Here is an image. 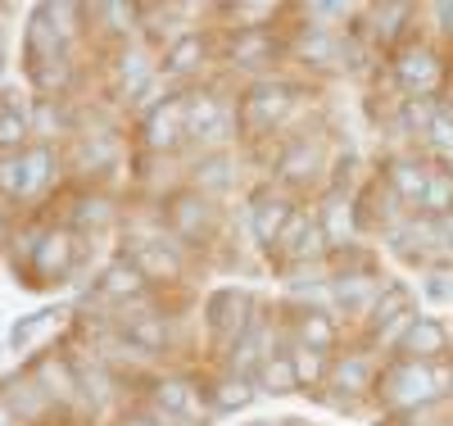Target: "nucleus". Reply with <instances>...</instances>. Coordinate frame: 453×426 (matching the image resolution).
<instances>
[{
    "mask_svg": "<svg viewBox=\"0 0 453 426\" xmlns=\"http://www.w3.org/2000/svg\"><path fill=\"white\" fill-rule=\"evenodd\" d=\"M226 132H232L226 105L213 91H186V141L200 150H213L226 141Z\"/></svg>",
    "mask_w": 453,
    "mask_h": 426,
    "instance_id": "20e7f679",
    "label": "nucleus"
},
{
    "mask_svg": "<svg viewBox=\"0 0 453 426\" xmlns=\"http://www.w3.org/2000/svg\"><path fill=\"white\" fill-rule=\"evenodd\" d=\"M295 100H299V96H295L290 82H254V87L241 96V105H236V128L250 132V136L273 132L277 123L290 119Z\"/></svg>",
    "mask_w": 453,
    "mask_h": 426,
    "instance_id": "f257e3e1",
    "label": "nucleus"
},
{
    "mask_svg": "<svg viewBox=\"0 0 453 426\" xmlns=\"http://www.w3.org/2000/svg\"><path fill=\"white\" fill-rule=\"evenodd\" d=\"M318 159H322L318 141L295 145V150H286V159H281V177H286V182H309V177L318 173Z\"/></svg>",
    "mask_w": 453,
    "mask_h": 426,
    "instance_id": "b1692460",
    "label": "nucleus"
},
{
    "mask_svg": "<svg viewBox=\"0 0 453 426\" xmlns=\"http://www.w3.org/2000/svg\"><path fill=\"white\" fill-rule=\"evenodd\" d=\"M290 295L299 299V308H313V314H326V308L335 304L331 299V282L326 277H304V282H290Z\"/></svg>",
    "mask_w": 453,
    "mask_h": 426,
    "instance_id": "cd10ccee",
    "label": "nucleus"
},
{
    "mask_svg": "<svg viewBox=\"0 0 453 426\" xmlns=\"http://www.w3.org/2000/svg\"><path fill=\"white\" fill-rule=\"evenodd\" d=\"M250 304H254V299H250L245 290H236V286L218 290V295L209 299V308H204V318H209V336H213L218 345L241 340V331L254 322V308H250Z\"/></svg>",
    "mask_w": 453,
    "mask_h": 426,
    "instance_id": "39448f33",
    "label": "nucleus"
},
{
    "mask_svg": "<svg viewBox=\"0 0 453 426\" xmlns=\"http://www.w3.org/2000/svg\"><path fill=\"white\" fill-rule=\"evenodd\" d=\"M150 150H173L186 141V96H168L155 105V113H145V128H141Z\"/></svg>",
    "mask_w": 453,
    "mask_h": 426,
    "instance_id": "423d86ee",
    "label": "nucleus"
},
{
    "mask_svg": "<svg viewBox=\"0 0 453 426\" xmlns=\"http://www.w3.org/2000/svg\"><path fill=\"white\" fill-rule=\"evenodd\" d=\"M123 426H168V417H164V413H159V417H155V413H141V417H127Z\"/></svg>",
    "mask_w": 453,
    "mask_h": 426,
    "instance_id": "79ce46f5",
    "label": "nucleus"
},
{
    "mask_svg": "<svg viewBox=\"0 0 453 426\" xmlns=\"http://www.w3.org/2000/svg\"><path fill=\"white\" fill-rule=\"evenodd\" d=\"M258 381H263V391H268V395H286V391H295V368H290V359H263Z\"/></svg>",
    "mask_w": 453,
    "mask_h": 426,
    "instance_id": "c756f323",
    "label": "nucleus"
},
{
    "mask_svg": "<svg viewBox=\"0 0 453 426\" xmlns=\"http://www.w3.org/2000/svg\"><path fill=\"white\" fill-rule=\"evenodd\" d=\"M0 190H5V196H23V159H19V150H0Z\"/></svg>",
    "mask_w": 453,
    "mask_h": 426,
    "instance_id": "e433bc0d",
    "label": "nucleus"
},
{
    "mask_svg": "<svg viewBox=\"0 0 453 426\" xmlns=\"http://www.w3.org/2000/svg\"><path fill=\"white\" fill-rule=\"evenodd\" d=\"M123 331H127L132 345H141V350H164V345H168V327H164V318L155 314V308L127 314L123 318Z\"/></svg>",
    "mask_w": 453,
    "mask_h": 426,
    "instance_id": "f3484780",
    "label": "nucleus"
},
{
    "mask_svg": "<svg viewBox=\"0 0 453 426\" xmlns=\"http://www.w3.org/2000/svg\"><path fill=\"white\" fill-rule=\"evenodd\" d=\"M10 408H14V417H36L42 413V404H46V395H42V385H10V399H5Z\"/></svg>",
    "mask_w": 453,
    "mask_h": 426,
    "instance_id": "c9c22d12",
    "label": "nucleus"
},
{
    "mask_svg": "<svg viewBox=\"0 0 453 426\" xmlns=\"http://www.w3.org/2000/svg\"><path fill=\"white\" fill-rule=\"evenodd\" d=\"M277 55V42L273 36H263V27H245L232 36V59L236 64H268Z\"/></svg>",
    "mask_w": 453,
    "mask_h": 426,
    "instance_id": "412c9836",
    "label": "nucleus"
},
{
    "mask_svg": "<svg viewBox=\"0 0 453 426\" xmlns=\"http://www.w3.org/2000/svg\"><path fill=\"white\" fill-rule=\"evenodd\" d=\"M399 318H408V290L403 286H390V290H381V299L372 304V336L386 331Z\"/></svg>",
    "mask_w": 453,
    "mask_h": 426,
    "instance_id": "a878e982",
    "label": "nucleus"
},
{
    "mask_svg": "<svg viewBox=\"0 0 453 426\" xmlns=\"http://www.w3.org/2000/svg\"><path fill=\"white\" fill-rule=\"evenodd\" d=\"M440 27L453 32V5H440Z\"/></svg>",
    "mask_w": 453,
    "mask_h": 426,
    "instance_id": "c03bdc74",
    "label": "nucleus"
},
{
    "mask_svg": "<svg viewBox=\"0 0 453 426\" xmlns=\"http://www.w3.org/2000/svg\"><path fill=\"white\" fill-rule=\"evenodd\" d=\"M164 218H168V231L181 236V241L209 245L218 236V205L209 196H200V190H181V196H173Z\"/></svg>",
    "mask_w": 453,
    "mask_h": 426,
    "instance_id": "7ed1b4c3",
    "label": "nucleus"
},
{
    "mask_svg": "<svg viewBox=\"0 0 453 426\" xmlns=\"http://www.w3.org/2000/svg\"><path fill=\"white\" fill-rule=\"evenodd\" d=\"M422 205L431 209V213H453V182L444 177V173H431V182H426V196H422Z\"/></svg>",
    "mask_w": 453,
    "mask_h": 426,
    "instance_id": "473e14b6",
    "label": "nucleus"
},
{
    "mask_svg": "<svg viewBox=\"0 0 453 426\" xmlns=\"http://www.w3.org/2000/svg\"><path fill=\"white\" fill-rule=\"evenodd\" d=\"M119 73H123V87L127 91H141L145 87V77H150V55L145 50H123V64H119Z\"/></svg>",
    "mask_w": 453,
    "mask_h": 426,
    "instance_id": "72a5a7b5",
    "label": "nucleus"
},
{
    "mask_svg": "<svg viewBox=\"0 0 453 426\" xmlns=\"http://www.w3.org/2000/svg\"><path fill=\"white\" fill-rule=\"evenodd\" d=\"M78 218H82L87 227H104V222L113 218V209H109L104 200H91V205H78Z\"/></svg>",
    "mask_w": 453,
    "mask_h": 426,
    "instance_id": "ea45409f",
    "label": "nucleus"
},
{
    "mask_svg": "<svg viewBox=\"0 0 453 426\" xmlns=\"http://www.w3.org/2000/svg\"><path fill=\"white\" fill-rule=\"evenodd\" d=\"M399 345H403L408 363H426V359H435L444 345H449V327L435 322V318H412Z\"/></svg>",
    "mask_w": 453,
    "mask_h": 426,
    "instance_id": "9d476101",
    "label": "nucleus"
},
{
    "mask_svg": "<svg viewBox=\"0 0 453 426\" xmlns=\"http://www.w3.org/2000/svg\"><path fill=\"white\" fill-rule=\"evenodd\" d=\"M132 267L141 273V282H173V277H181V254L155 236L132 250Z\"/></svg>",
    "mask_w": 453,
    "mask_h": 426,
    "instance_id": "1a4fd4ad",
    "label": "nucleus"
},
{
    "mask_svg": "<svg viewBox=\"0 0 453 426\" xmlns=\"http://www.w3.org/2000/svg\"><path fill=\"white\" fill-rule=\"evenodd\" d=\"M204 55H209L204 36H181V42H173V50H168V59H164V73L186 77V73H196V68L204 64Z\"/></svg>",
    "mask_w": 453,
    "mask_h": 426,
    "instance_id": "5701e85b",
    "label": "nucleus"
},
{
    "mask_svg": "<svg viewBox=\"0 0 453 426\" xmlns=\"http://www.w3.org/2000/svg\"><path fill=\"white\" fill-rule=\"evenodd\" d=\"M36 385H42V395L50 399H73V376H68V368L59 363V359H50L46 368H42V381H36Z\"/></svg>",
    "mask_w": 453,
    "mask_h": 426,
    "instance_id": "7c9ffc66",
    "label": "nucleus"
},
{
    "mask_svg": "<svg viewBox=\"0 0 453 426\" xmlns=\"http://www.w3.org/2000/svg\"><path fill=\"white\" fill-rule=\"evenodd\" d=\"M290 368H295V385H318L322 381V372H326V363H322V354H313V350H304V345H290Z\"/></svg>",
    "mask_w": 453,
    "mask_h": 426,
    "instance_id": "c85d7f7f",
    "label": "nucleus"
},
{
    "mask_svg": "<svg viewBox=\"0 0 453 426\" xmlns=\"http://www.w3.org/2000/svg\"><path fill=\"white\" fill-rule=\"evenodd\" d=\"M295 50L304 55V59H313V64H322V59L335 55V36H331V32H304V36L295 42Z\"/></svg>",
    "mask_w": 453,
    "mask_h": 426,
    "instance_id": "f704fd0d",
    "label": "nucleus"
},
{
    "mask_svg": "<svg viewBox=\"0 0 453 426\" xmlns=\"http://www.w3.org/2000/svg\"><path fill=\"white\" fill-rule=\"evenodd\" d=\"M68 263H73V236L68 231H46V236L36 241V250H32V267L46 273V277H64Z\"/></svg>",
    "mask_w": 453,
    "mask_h": 426,
    "instance_id": "f8f14e48",
    "label": "nucleus"
},
{
    "mask_svg": "<svg viewBox=\"0 0 453 426\" xmlns=\"http://www.w3.org/2000/svg\"><path fill=\"white\" fill-rule=\"evenodd\" d=\"M191 177H196V190H200V196H218V190H232L236 168H232V159H226V154H204Z\"/></svg>",
    "mask_w": 453,
    "mask_h": 426,
    "instance_id": "a211bd4d",
    "label": "nucleus"
},
{
    "mask_svg": "<svg viewBox=\"0 0 453 426\" xmlns=\"http://www.w3.org/2000/svg\"><path fill=\"white\" fill-rule=\"evenodd\" d=\"M254 404V385L245 376H222L209 385V408L213 413H236V408H250Z\"/></svg>",
    "mask_w": 453,
    "mask_h": 426,
    "instance_id": "6ab92c4d",
    "label": "nucleus"
},
{
    "mask_svg": "<svg viewBox=\"0 0 453 426\" xmlns=\"http://www.w3.org/2000/svg\"><path fill=\"white\" fill-rule=\"evenodd\" d=\"M254 426H277V422H254Z\"/></svg>",
    "mask_w": 453,
    "mask_h": 426,
    "instance_id": "a18cd8bd",
    "label": "nucleus"
},
{
    "mask_svg": "<svg viewBox=\"0 0 453 426\" xmlns=\"http://www.w3.org/2000/svg\"><path fill=\"white\" fill-rule=\"evenodd\" d=\"M295 345H304V350L322 354L335 345V322L331 314H313V308H304V314L295 318Z\"/></svg>",
    "mask_w": 453,
    "mask_h": 426,
    "instance_id": "dca6fc26",
    "label": "nucleus"
},
{
    "mask_svg": "<svg viewBox=\"0 0 453 426\" xmlns=\"http://www.w3.org/2000/svg\"><path fill=\"white\" fill-rule=\"evenodd\" d=\"M155 408L164 413V417H186V413H196V391H191V381L186 376H164V381H155Z\"/></svg>",
    "mask_w": 453,
    "mask_h": 426,
    "instance_id": "2eb2a0df",
    "label": "nucleus"
},
{
    "mask_svg": "<svg viewBox=\"0 0 453 426\" xmlns=\"http://www.w3.org/2000/svg\"><path fill=\"white\" fill-rule=\"evenodd\" d=\"M23 132H27L23 109H0V145H14V141H23Z\"/></svg>",
    "mask_w": 453,
    "mask_h": 426,
    "instance_id": "58836bf2",
    "label": "nucleus"
},
{
    "mask_svg": "<svg viewBox=\"0 0 453 426\" xmlns=\"http://www.w3.org/2000/svg\"><path fill=\"white\" fill-rule=\"evenodd\" d=\"M331 299L340 308H372L376 304V277L372 273H340V277H331Z\"/></svg>",
    "mask_w": 453,
    "mask_h": 426,
    "instance_id": "4468645a",
    "label": "nucleus"
},
{
    "mask_svg": "<svg viewBox=\"0 0 453 426\" xmlns=\"http://www.w3.org/2000/svg\"><path fill=\"white\" fill-rule=\"evenodd\" d=\"M331 385H335V395H363L367 385H372V368L363 354H349V359H340L331 368Z\"/></svg>",
    "mask_w": 453,
    "mask_h": 426,
    "instance_id": "4be33fe9",
    "label": "nucleus"
},
{
    "mask_svg": "<svg viewBox=\"0 0 453 426\" xmlns=\"http://www.w3.org/2000/svg\"><path fill=\"white\" fill-rule=\"evenodd\" d=\"M14 422H19V417H14V408H10L5 399H0V426H14Z\"/></svg>",
    "mask_w": 453,
    "mask_h": 426,
    "instance_id": "37998d69",
    "label": "nucleus"
},
{
    "mask_svg": "<svg viewBox=\"0 0 453 426\" xmlns=\"http://www.w3.org/2000/svg\"><path fill=\"white\" fill-rule=\"evenodd\" d=\"M250 218H254V236H258V245H277V236L286 231V222L295 218V209H290V200H281V196H263V190H258Z\"/></svg>",
    "mask_w": 453,
    "mask_h": 426,
    "instance_id": "9b49d317",
    "label": "nucleus"
},
{
    "mask_svg": "<svg viewBox=\"0 0 453 426\" xmlns=\"http://www.w3.org/2000/svg\"><path fill=\"white\" fill-rule=\"evenodd\" d=\"M55 318H59L55 308H42V314H32V318H23V322L14 327V336H10V340L19 345V350H27V345H32V336H36V331H50V327H55Z\"/></svg>",
    "mask_w": 453,
    "mask_h": 426,
    "instance_id": "4c0bfd02",
    "label": "nucleus"
},
{
    "mask_svg": "<svg viewBox=\"0 0 453 426\" xmlns=\"http://www.w3.org/2000/svg\"><path fill=\"white\" fill-rule=\"evenodd\" d=\"M426 182H431V173H422L418 164H408V159L390 164V186H395L399 200H422L426 196Z\"/></svg>",
    "mask_w": 453,
    "mask_h": 426,
    "instance_id": "393cba45",
    "label": "nucleus"
},
{
    "mask_svg": "<svg viewBox=\"0 0 453 426\" xmlns=\"http://www.w3.org/2000/svg\"><path fill=\"white\" fill-rule=\"evenodd\" d=\"M435 100L431 96H412L408 105H403V128L408 132H426V128H435Z\"/></svg>",
    "mask_w": 453,
    "mask_h": 426,
    "instance_id": "2f4dec72",
    "label": "nucleus"
},
{
    "mask_svg": "<svg viewBox=\"0 0 453 426\" xmlns=\"http://www.w3.org/2000/svg\"><path fill=\"white\" fill-rule=\"evenodd\" d=\"M19 159H23V196H42V190L55 182V173H59L55 150H46V145L19 150Z\"/></svg>",
    "mask_w": 453,
    "mask_h": 426,
    "instance_id": "ddd939ff",
    "label": "nucleus"
},
{
    "mask_svg": "<svg viewBox=\"0 0 453 426\" xmlns=\"http://www.w3.org/2000/svg\"><path fill=\"white\" fill-rule=\"evenodd\" d=\"M277 254L286 263H318L326 254V236H322V222L313 218H290L286 231L277 236Z\"/></svg>",
    "mask_w": 453,
    "mask_h": 426,
    "instance_id": "0eeeda50",
    "label": "nucleus"
},
{
    "mask_svg": "<svg viewBox=\"0 0 453 426\" xmlns=\"http://www.w3.org/2000/svg\"><path fill=\"white\" fill-rule=\"evenodd\" d=\"M226 363H232V376H245V372L263 368V345H258V327L254 322L241 331V340L226 345Z\"/></svg>",
    "mask_w": 453,
    "mask_h": 426,
    "instance_id": "aec40b11",
    "label": "nucleus"
},
{
    "mask_svg": "<svg viewBox=\"0 0 453 426\" xmlns=\"http://www.w3.org/2000/svg\"><path fill=\"white\" fill-rule=\"evenodd\" d=\"M449 368H426V363H399L386 372L381 381V399L390 408H418L426 399H435L440 391H449Z\"/></svg>",
    "mask_w": 453,
    "mask_h": 426,
    "instance_id": "f03ea898",
    "label": "nucleus"
},
{
    "mask_svg": "<svg viewBox=\"0 0 453 426\" xmlns=\"http://www.w3.org/2000/svg\"><path fill=\"white\" fill-rule=\"evenodd\" d=\"M395 73H399V82L412 91V96H431L435 87H440V77H444V68H440V59L431 55V50H403L399 59H395Z\"/></svg>",
    "mask_w": 453,
    "mask_h": 426,
    "instance_id": "6e6552de",
    "label": "nucleus"
},
{
    "mask_svg": "<svg viewBox=\"0 0 453 426\" xmlns=\"http://www.w3.org/2000/svg\"><path fill=\"white\" fill-rule=\"evenodd\" d=\"M435 231H440V245H449V250H453V213H444V218L435 222Z\"/></svg>",
    "mask_w": 453,
    "mask_h": 426,
    "instance_id": "a19ab883",
    "label": "nucleus"
},
{
    "mask_svg": "<svg viewBox=\"0 0 453 426\" xmlns=\"http://www.w3.org/2000/svg\"><path fill=\"white\" fill-rule=\"evenodd\" d=\"M141 286H145V282H141V273L132 267V259L113 263L109 273H104V282H100V290H104V295H113V299H132Z\"/></svg>",
    "mask_w": 453,
    "mask_h": 426,
    "instance_id": "bb28decb",
    "label": "nucleus"
}]
</instances>
